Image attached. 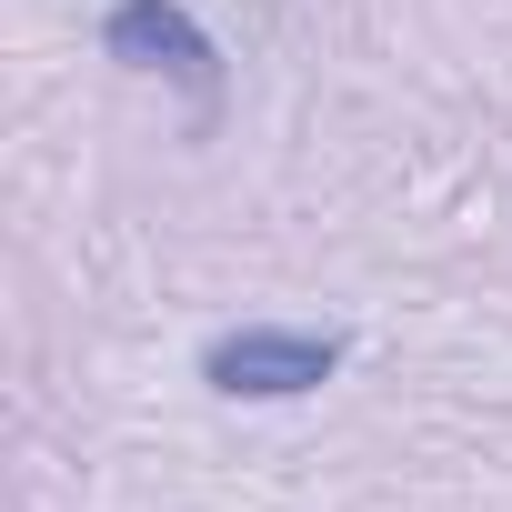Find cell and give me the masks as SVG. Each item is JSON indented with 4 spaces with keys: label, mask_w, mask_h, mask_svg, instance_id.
Returning a JSON list of instances; mask_svg holds the SVG:
<instances>
[{
    "label": "cell",
    "mask_w": 512,
    "mask_h": 512,
    "mask_svg": "<svg viewBox=\"0 0 512 512\" xmlns=\"http://www.w3.org/2000/svg\"><path fill=\"white\" fill-rule=\"evenodd\" d=\"M342 372V332H302V322H241L201 342V382L221 402H302Z\"/></svg>",
    "instance_id": "1"
},
{
    "label": "cell",
    "mask_w": 512,
    "mask_h": 512,
    "mask_svg": "<svg viewBox=\"0 0 512 512\" xmlns=\"http://www.w3.org/2000/svg\"><path fill=\"white\" fill-rule=\"evenodd\" d=\"M101 51L141 81L191 91V111H221V41L181 11V0H111L101 11Z\"/></svg>",
    "instance_id": "2"
}]
</instances>
